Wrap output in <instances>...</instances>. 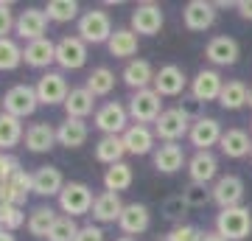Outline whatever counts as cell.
<instances>
[{"label": "cell", "mask_w": 252, "mask_h": 241, "mask_svg": "<svg viewBox=\"0 0 252 241\" xmlns=\"http://www.w3.org/2000/svg\"><path fill=\"white\" fill-rule=\"evenodd\" d=\"M216 233L227 241H241L252 233V213L250 207H227L216 216Z\"/></svg>", "instance_id": "6da1fadb"}, {"label": "cell", "mask_w": 252, "mask_h": 241, "mask_svg": "<svg viewBox=\"0 0 252 241\" xmlns=\"http://www.w3.org/2000/svg\"><path fill=\"white\" fill-rule=\"evenodd\" d=\"M112 34H115V31H112V20H109L107 11L90 9V11H84V14L79 17V36L87 45L109 42V36Z\"/></svg>", "instance_id": "7a4b0ae2"}, {"label": "cell", "mask_w": 252, "mask_h": 241, "mask_svg": "<svg viewBox=\"0 0 252 241\" xmlns=\"http://www.w3.org/2000/svg\"><path fill=\"white\" fill-rule=\"evenodd\" d=\"M36 107H39V99H36V87H31V84H14L3 96V112H9L20 121L34 115Z\"/></svg>", "instance_id": "3957f363"}, {"label": "cell", "mask_w": 252, "mask_h": 241, "mask_svg": "<svg viewBox=\"0 0 252 241\" xmlns=\"http://www.w3.org/2000/svg\"><path fill=\"white\" fill-rule=\"evenodd\" d=\"M93 202H95V197H93V191L84 182H64L62 194H59V207L70 219L84 216L87 210H93Z\"/></svg>", "instance_id": "277c9868"}, {"label": "cell", "mask_w": 252, "mask_h": 241, "mask_svg": "<svg viewBox=\"0 0 252 241\" xmlns=\"http://www.w3.org/2000/svg\"><path fill=\"white\" fill-rule=\"evenodd\" d=\"M129 118L135 121V124H154L157 118L162 115V101L160 96L154 93L152 87L149 90H137V93H132V99H129Z\"/></svg>", "instance_id": "5b68a950"}, {"label": "cell", "mask_w": 252, "mask_h": 241, "mask_svg": "<svg viewBox=\"0 0 252 241\" xmlns=\"http://www.w3.org/2000/svg\"><path fill=\"white\" fill-rule=\"evenodd\" d=\"M188 132H190V121L180 107L162 109V115L154 121V135H157L162 143H177Z\"/></svg>", "instance_id": "8992f818"}, {"label": "cell", "mask_w": 252, "mask_h": 241, "mask_svg": "<svg viewBox=\"0 0 252 241\" xmlns=\"http://www.w3.org/2000/svg\"><path fill=\"white\" fill-rule=\"evenodd\" d=\"M67 93H70V87H67V81H64V76L59 70L42 73L39 81H36V99H39V104H45V107L64 104Z\"/></svg>", "instance_id": "52a82bcc"}, {"label": "cell", "mask_w": 252, "mask_h": 241, "mask_svg": "<svg viewBox=\"0 0 252 241\" xmlns=\"http://www.w3.org/2000/svg\"><path fill=\"white\" fill-rule=\"evenodd\" d=\"M95 126H98L104 135H121L129 129V109L118 101H107L104 107L95 109Z\"/></svg>", "instance_id": "ba28073f"}, {"label": "cell", "mask_w": 252, "mask_h": 241, "mask_svg": "<svg viewBox=\"0 0 252 241\" xmlns=\"http://www.w3.org/2000/svg\"><path fill=\"white\" fill-rule=\"evenodd\" d=\"M87 62V42L81 36H62L56 42V65L62 70H79Z\"/></svg>", "instance_id": "9c48e42d"}, {"label": "cell", "mask_w": 252, "mask_h": 241, "mask_svg": "<svg viewBox=\"0 0 252 241\" xmlns=\"http://www.w3.org/2000/svg\"><path fill=\"white\" fill-rule=\"evenodd\" d=\"M221 90H224V81H221L219 70H213V68H202V70L190 79V96L196 101H202V104L219 101Z\"/></svg>", "instance_id": "30bf717a"}, {"label": "cell", "mask_w": 252, "mask_h": 241, "mask_svg": "<svg viewBox=\"0 0 252 241\" xmlns=\"http://www.w3.org/2000/svg\"><path fill=\"white\" fill-rule=\"evenodd\" d=\"M221 135H224L221 132V124H219L216 118L205 115L190 124L188 140H190V146H196V152H210V146H219Z\"/></svg>", "instance_id": "8fae6325"}, {"label": "cell", "mask_w": 252, "mask_h": 241, "mask_svg": "<svg viewBox=\"0 0 252 241\" xmlns=\"http://www.w3.org/2000/svg\"><path fill=\"white\" fill-rule=\"evenodd\" d=\"M210 194H213V202L221 210L238 207L244 202V179L235 177V174H224V177L216 179V185L210 188Z\"/></svg>", "instance_id": "7c38bea8"}, {"label": "cell", "mask_w": 252, "mask_h": 241, "mask_svg": "<svg viewBox=\"0 0 252 241\" xmlns=\"http://www.w3.org/2000/svg\"><path fill=\"white\" fill-rule=\"evenodd\" d=\"M48 31V14L42 9H26L17 14V26H14V34L20 39H26L28 42H36V39H42Z\"/></svg>", "instance_id": "4fadbf2b"}, {"label": "cell", "mask_w": 252, "mask_h": 241, "mask_svg": "<svg viewBox=\"0 0 252 241\" xmlns=\"http://www.w3.org/2000/svg\"><path fill=\"white\" fill-rule=\"evenodd\" d=\"M185 87H188V76L177 65H162L160 70H157V76H154V84H152V90L160 99L162 96H180Z\"/></svg>", "instance_id": "5bb4252c"}, {"label": "cell", "mask_w": 252, "mask_h": 241, "mask_svg": "<svg viewBox=\"0 0 252 241\" xmlns=\"http://www.w3.org/2000/svg\"><path fill=\"white\" fill-rule=\"evenodd\" d=\"M162 23H165V17H162V9L157 3H140L132 11V31L135 34L154 36V34H160Z\"/></svg>", "instance_id": "9a60e30c"}, {"label": "cell", "mask_w": 252, "mask_h": 241, "mask_svg": "<svg viewBox=\"0 0 252 241\" xmlns=\"http://www.w3.org/2000/svg\"><path fill=\"white\" fill-rule=\"evenodd\" d=\"M182 23L188 31H207L216 23V6L207 0H190L182 9Z\"/></svg>", "instance_id": "2e32d148"}, {"label": "cell", "mask_w": 252, "mask_h": 241, "mask_svg": "<svg viewBox=\"0 0 252 241\" xmlns=\"http://www.w3.org/2000/svg\"><path fill=\"white\" fill-rule=\"evenodd\" d=\"M205 59L216 68H230L238 62V42L233 36H213L205 48Z\"/></svg>", "instance_id": "e0dca14e"}, {"label": "cell", "mask_w": 252, "mask_h": 241, "mask_svg": "<svg viewBox=\"0 0 252 241\" xmlns=\"http://www.w3.org/2000/svg\"><path fill=\"white\" fill-rule=\"evenodd\" d=\"M149 224H152V213H149V207L140 205V202H129L124 207V213L118 219V227L132 239V236H140V233L149 230Z\"/></svg>", "instance_id": "ac0fdd59"}, {"label": "cell", "mask_w": 252, "mask_h": 241, "mask_svg": "<svg viewBox=\"0 0 252 241\" xmlns=\"http://www.w3.org/2000/svg\"><path fill=\"white\" fill-rule=\"evenodd\" d=\"M121 138H124L126 154L143 157V154H149L154 149V138H157V135H154V129H149V126H143V124H132Z\"/></svg>", "instance_id": "d6986e66"}, {"label": "cell", "mask_w": 252, "mask_h": 241, "mask_svg": "<svg viewBox=\"0 0 252 241\" xmlns=\"http://www.w3.org/2000/svg\"><path fill=\"white\" fill-rule=\"evenodd\" d=\"M23 62H26L28 68H34V70L48 68L51 62H56V42H51L48 36L36 39V42H28L26 48H23Z\"/></svg>", "instance_id": "ffe728a7"}, {"label": "cell", "mask_w": 252, "mask_h": 241, "mask_svg": "<svg viewBox=\"0 0 252 241\" xmlns=\"http://www.w3.org/2000/svg\"><path fill=\"white\" fill-rule=\"evenodd\" d=\"M188 174H190V182H196V185H207L210 179H216V174H219L216 154L213 152H196L188 160Z\"/></svg>", "instance_id": "44dd1931"}, {"label": "cell", "mask_w": 252, "mask_h": 241, "mask_svg": "<svg viewBox=\"0 0 252 241\" xmlns=\"http://www.w3.org/2000/svg\"><path fill=\"white\" fill-rule=\"evenodd\" d=\"M56 129L45 121H39V124H31L26 129V149L34 154H42V152H51L56 146Z\"/></svg>", "instance_id": "7402d4cb"}, {"label": "cell", "mask_w": 252, "mask_h": 241, "mask_svg": "<svg viewBox=\"0 0 252 241\" xmlns=\"http://www.w3.org/2000/svg\"><path fill=\"white\" fill-rule=\"evenodd\" d=\"M124 202H121V194H112V191H104L95 197L93 202V219L101 224H109V222H118L121 213H124Z\"/></svg>", "instance_id": "603a6c76"}, {"label": "cell", "mask_w": 252, "mask_h": 241, "mask_svg": "<svg viewBox=\"0 0 252 241\" xmlns=\"http://www.w3.org/2000/svg\"><path fill=\"white\" fill-rule=\"evenodd\" d=\"M64 112L67 118H79L84 121L87 115H93V109H95V96H93L87 87H70L67 93V99H64Z\"/></svg>", "instance_id": "cb8c5ba5"}, {"label": "cell", "mask_w": 252, "mask_h": 241, "mask_svg": "<svg viewBox=\"0 0 252 241\" xmlns=\"http://www.w3.org/2000/svg\"><path fill=\"white\" fill-rule=\"evenodd\" d=\"M64 188L62 171L54 166H42L34 171V194L36 197H59Z\"/></svg>", "instance_id": "d4e9b609"}, {"label": "cell", "mask_w": 252, "mask_h": 241, "mask_svg": "<svg viewBox=\"0 0 252 241\" xmlns=\"http://www.w3.org/2000/svg\"><path fill=\"white\" fill-rule=\"evenodd\" d=\"M219 149L224 157L230 160H241L247 154H252V143H250V135L244 132V129H227L221 135V140H219Z\"/></svg>", "instance_id": "484cf974"}, {"label": "cell", "mask_w": 252, "mask_h": 241, "mask_svg": "<svg viewBox=\"0 0 252 241\" xmlns=\"http://www.w3.org/2000/svg\"><path fill=\"white\" fill-rule=\"evenodd\" d=\"M185 166V152L180 143H162L154 152V169L162 174H177Z\"/></svg>", "instance_id": "4316f807"}, {"label": "cell", "mask_w": 252, "mask_h": 241, "mask_svg": "<svg viewBox=\"0 0 252 241\" xmlns=\"http://www.w3.org/2000/svg\"><path fill=\"white\" fill-rule=\"evenodd\" d=\"M87 124L84 121H79V118H64V124L56 126V140H59V146H64V149H79V146H84L87 143Z\"/></svg>", "instance_id": "83f0119b"}, {"label": "cell", "mask_w": 252, "mask_h": 241, "mask_svg": "<svg viewBox=\"0 0 252 241\" xmlns=\"http://www.w3.org/2000/svg\"><path fill=\"white\" fill-rule=\"evenodd\" d=\"M154 76H157V73L152 70V65L146 62V59H129L121 79L137 93V90H149V84H154Z\"/></svg>", "instance_id": "f1b7e54d"}, {"label": "cell", "mask_w": 252, "mask_h": 241, "mask_svg": "<svg viewBox=\"0 0 252 241\" xmlns=\"http://www.w3.org/2000/svg\"><path fill=\"white\" fill-rule=\"evenodd\" d=\"M124 154H126L124 138H118V135H104V138L95 143V160L104 163V166L124 163Z\"/></svg>", "instance_id": "f546056e"}, {"label": "cell", "mask_w": 252, "mask_h": 241, "mask_svg": "<svg viewBox=\"0 0 252 241\" xmlns=\"http://www.w3.org/2000/svg\"><path fill=\"white\" fill-rule=\"evenodd\" d=\"M109 54L115 59H129L137 54V34L132 28H118L115 34L109 36Z\"/></svg>", "instance_id": "4dcf8cb0"}, {"label": "cell", "mask_w": 252, "mask_h": 241, "mask_svg": "<svg viewBox=\"0 0 252 241\" xmlns=\"http://www.w3.org/2000/svg\"><path fill=\"white\" fill-rule=\"evenodd\" d=\"M20 140H26L20 118L9 115V112H0V152H9L11 146H17Z\"/></svg>", "instance_id": "1f68e13d"}, {"label": "cell", "mask_w": 252, "mask_h": 241, "mask_svg": "<svg viewBox=\"0 0 252 241\" xmlns=\"http://www.w3.org/2000/svg\"><path fill=\"white\" fill-rule=\"evenodd\" d=\"M56 219H59V216H56L54 207H34V210L28 213L26 227H28V233H31L34 239H48V230L54 227Z\"/></svg>", "instance_id": "d6a6232c"}, {"label": "cell", "mask_w": 252, "mask_h": 241, "mask_svg": "<svg viewBox=\"0 0 252 241\" xmlns=\"http://www.w3.org/2000/svg\"><path fill=\"white\" fill-rule=\"evenodd\" d=\"M132 185V166L129 163H115L104 171V188L112 194H121Z\"/></svg>", "instance_id": "836d02e7"}, {"label": "cell", "mask_w": 252, "mask_h": 241, "mask_svg": "<svg viewBox=\"0 0 252 241\" xmlns=\"http://www.w3.org/2000/svg\"><path fill=\"white\" fill-rule=\"evenodd\" d=\"M247 101H250V90H247L244 81H227L221 96H219L221 109H241Z\"/></svg>", "instance_id": "e575fe53"}, {"label": "cell", "mask_w": 252, "mask_h": 241, "mask_svg": "<svg viewBox=\"0 0 252 241\" xmlns=\"http://www.w3.org/2000/svg\"><path fill=\"white\" fill-rule=\"evenodd\" d=\"M84 87L90 90L95 99H98V96H109L112 87H115V73L109 70V68H95V70L87 76V84H84Z\"/></svg>", "instance_id": "d590c367"}, {"label": "cell", "mask_w": 252, "mask_h": 241, "mask_svg": "<svg viewBox=\"0 0 252 241\" xmlns=\"http://www.w3.org/2000/svg\"><path fill=\"white\" fill-rule=\"evenodd\" d=\"M45 14L51 23H70L79 17V3L76 0H51Z\"/></svg>", "instance_id": "8d00e7d4"}, {"label": "cell", "mask_w": 252, "mask_h": 241, "mask_svg": "<svg viewBox=\"0 0 252 241\" xmlns=\"http://www.w3.org/2000/svg\"><path fill=\"white\" fill-rule=\"evenodd\" d=\"M9 188H11V205H23L28 199V194L34 191V174H26V171L20 169L9 179Z\"/></svg>", "instance_id": "74e56055"}, {"label": "cell", "mask_w": 252, "mask_h": 241, "mask_svg": "<svg viewBox=\"0 0 252 241\" xmlns=\"http://www.w3.org/2000/svg\"><path fill=\"white\" fill-rule=\"evenodd\" d=\"M23 62V48H20L11 36L0 39V70H14Z\"/></svg>", "instance_id": "f35d334b"}, {"label": "cell", "mask_w": 252, "mask_h": 241, "mask_svg": "<svg viewBox=\"0 0 252 241\" xmlns=\"http://www.w3.org/2000/svg\"><path fill=\"white\" fill-rule=\"evenodd\" d=\"M79 224L73 222L70 216H59L54 222V227L48 230V241H76V236H79Z\"/></svg>", "instance_id": "ab89813d"}, {"label": "cell", "mask_w": 252, "mask_h": 241, "mask_svg": "<svg viewBox=\"0 0 252 241\" xmlns=\"http://www.w3.org/2000/svg\"><path fill=\"white\" fill-rule=\"evenodd\" d=\"M26 222L28 219H26V213H23V207L20 205H11V202H3V205H0V227H3V230L14 233Z\"/></svg>", "instance_id": "60d3db41"}, {"label": "cell", "mask_w": 252, "mask_h": 241, "mask_svg": "<svg viewBox=\"0 0 252 241\" xmlns=\"http://www.w3.org/2000/svg\"><path fill=\"white\" fill-rule=\"evenodd\" d=\"M182 199H185V205L199 207V205H205L207 199H213V194H210L205 185H196V182H190V185L182 191Z\"/></svg>", "instance_id": "b9f144b4"}, {"label": "cell", "mask_w": 252, "mask_h": 241, "mask_svg": "<svg viewBox=\"0 0 252 241\" xmlns=\"http://www.w3.org/2000/svg\"><path fill=\"white\" fill-rule=\"evenodd\" d=\"M165 241H202V230H196L193 224H177L165 236Z\"/></svg>", "instance_id": "7bdbcfd3"}, {"label": "cell", "mask_w": 252, "mask_h": 241, "mask_svg": "<svg viewBox=\"0 0 252 241\" xmlns=\"http://www.w3.org/2000/svg\"><path fill=\"white\" fill-rule=\"evenodd\" d=\"M17 26V17L11 14V3H0V39L9 36Z\"/></svg>", "instance_id": "ee69618b"}, {"label": "cell", "mask_w": 252, "mask_h": 241, "mask_svg": "<svg viewBox=\"0 0 252 241\" xmlns=\"http://www.w3.org/2000/svg\"><path fill=\"white\" fill-rule=\"evenodd\" d=\"M20 171V163L11 157V154H6V152H0V182H9L14 174Z\"/></svg>", "instance_id": "f6af8a7d"}, {"label": "cell", "mask_w": 252, "mask_h": 241, "mask_svg": "<svg viewBox=\"0 0 252 241\" xmlns=\"http://www.w3.org/2000/svg\"><path fill=\"white\" fill-rule=\"evenodd\" d=\"M76 241H104V230L95 227V224H87V227H81Z\"/></svg>", "instance_id": "bcb514c9"}, {"label": "cell", "mask_w": 252, "mask_h": 241, "mask_svg": "<svg viewBox=\"0 0 252 241\" xmlns=\"http://www.w3.org/2000/svg\"><path fill=\"white\" fill-rule=\"evenodd\" d=\"M199 104H202V101H196V99H193V96H190V99H185V104H182V112H185V115H196V112H199ZM196 121H199V115H196Z\"/></svg>", "instance_id": "7dc6e473"}, {"label": "cell", "mask_w": 252, "mask_h": 241, "mask_svg": "<svg viewBox=\"0 0 252 241\" xmlns=\"http://www.w3.org/2000/svg\"><path fill=\"white\" fill-rule=\"evenodd\" d=\"M235 9L241 14L244 20H252V0H241V3H235Z\"/></svg>", "instance_id": "c3c4849f"}, {"label": "cell", "mask_w": 252, "mask_h": 241, "mask_svg": "<svg viewBox=\"0 0 252 241\" xmlns=\"http://www.w3.org/2000/svg\"><path fill=\"white\" fill-rule=\"evenodd\" d=\"M202 241H227V239H221L216 230H210V233H202Z\"/></svg>", "instance_id": "681fc988"}, {"label": "cell", "mask_w": 252, "mask_h": 241, "mask_svg": "<svg viewBox=\"0 0 252 241\" xmlns=\"http://www.w3.org/2000/svg\"><path fill=\"white\" fill-rule=\"evenodd\" d=\"M0 241H17V239H14L9 230H0Z\"/></svg>", "instance_id": "f907efd6"}, {"label": "cell", "mask_w": 252, "mask_h": 241, "mask_svg": "<svg viewBox=\"0 0 252 241\" xmlns=\"http://www.w3.org/2000/svg\"><path fill=\"white\" fill-rule=\"evenodd\" d=\"M247 104H250V107H252V87H250V101H247Z\"/></svg>", "instance_id": "816d5d0a"}, {"label": "cell", "mask_w": 252, "mask_h": 241, "mask_svg": "<svg viewBox=\"0 0 252 241\" xmlns=\"http://www.w3.org/2000/svg\"><path fill=\"white\" fill-rule=\"evenodd\" d=\"M115 241H132V239H129V236H124V239H115Z\"/></svg>", "instance_id": "f5cc1de1"}, {"label": "cell", "mask_w": 252, "mask_h": 241, "mask_svg": "<svg viewBox=\"0 0 252 241\" xmlns=\"http://www.w3.org/2000/svg\"><path fill=\"white\" fill-rule=\"evenodd\" d=\"M0 107H3V101H0Z\"/></svg>", "instance_id": "db71d44e"}, {"label": "cell", "mask_w": 252, "mask_h": 241, "mask_svg": "<svg viewBox=\"0 0 252 241\" xmlns=\"http://www.w3.org/2000/svg\"><path fill=\"white\" fill-rule=\"evenodd\" d=\"M250 160H252V154H250Z\"/></svg>", "instance_id": "11a10c76"}, {"label": "cell", "mask_w": 252, "mask_h": 241, "mask_svg": "<svg viewBox=\"0 0 252 241\" xmlns=\"http://www.w3.org/2000/svg\"><path fill=\"white\" fill-rule=\"evenodd\" d=\"M0 230H3V227H0Z\"/></svg>", "instance_id": "9f6ffc18"}]
</instances>
